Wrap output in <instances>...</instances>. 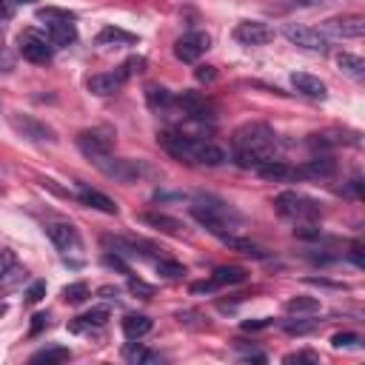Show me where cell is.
I'll use <instances>...</instances> for the list:
<instances>
[{"label": "cell", "instance_id": "cell-1", "mask_svg": "<svg viewBox=\"0 0 365 365\" xmlns=\"http://www.w3.org/2000/svg\"><path fill=\"white\" fill-rule=\"evenodd\" d=\"M277 134L265 123H246L234 132V163L240 168H260L274 160Z\"/></svg>", "mask_w": 365, "mask_h": 365}, {"label": "cell", "instance_id": "cell-2", "mask_svg": "<svg viewBox=\"0 0 365 365\" xmlns=\"http://www.w3.org/2000/svg\"><path fill=\"white\" fill-rule=\"evenodd\" d=\"M191 214H194V220H197L200 226H206V229H208L211 234H217V237L229 234L226 229H234V226L242 223L240 211H234V208H231L226 200H220V197H211V194H200V197L191 203Z\"/></svg>", "mask_w": 365, "mask_h": 365}, {"label": "cell", "instance_id": "cell-3", "mask_svg": "<svg viewBox=\"0 0 365 365\" xmlns=\"http://www.w3.org/2000/svg\"><path fill=\"white\" fill-rule=\"evenodd\" d=\"M106 177L117 180V183H137L140 177H154L157 172L145 163V160H126V157H112V154H103V157H94L91 160Z\"/></svg>", "mask_w": 365, "mask_h": 365}, {"label": "cell", "instance_id": "cell-4", "mask_svg": "<svg viewBox=\"0 0 365 365\" xmlns=\"http://www.w3.org/2000/svg\"><path fill=\"white\" fill-rule=\"evenodd\" d=\"M274 208H277V214L288 217V220H294V223H314L323 214L320 203L314 197H305L300 191H280L274 197Z\"/></svg>", "mask_w": 365, "mask_h": 365}, {"label": "cell", "instance_id": "cell-5", "mask_svg": "<svg viewBox=\"0 0 365 365\" xmlns=\"http://www.w3.org/2000/svg\"><path fill=\"white\" fill-rule=\"evenodd\" d=\"M143 66H145L143 57H132V60H126L123 66L114 69V71H103V75H94V78H89V91L97 94V97H112V94H117L120 89H123L126 80L134 75V71H140Z\"/></svg>", "mask_w": 365, "mask_h": 365}, {"label": "cell", "instance_id": "cell-6", "mask_svg": "<svg viewBox=\"0 0 365 365\" xmlns=\"http://www.w3.org/2000/svg\"><path fill=\"white\" fill-rule=\"evenodd\" d=\"M40 20H46V37L52 46H69L78 40V29L71 23V15L57 12V9H46L40 12Z\"/></svg>", "mask_w": 365, "mask_h": 365}, {"label": "cell", "instance_id": "cell-7", "mask_svg": "<svg viewBox=\"0 0 365 365\" xmlns=\"http://www.w3.org/2000/svg\"><path fill=\"white\" fill-rule=\"evenodd\" d=\"M283 37H285L291 46L305 48V52H320V55L328 52V37H326L320 29L303 26V23H285V26H283Z\"/></svg>", "mask_w": 365, "mask_h": 365}, {"label": "cell", "instance_id": "cell-8", "mask_svg": "<svg viewBox=\"0 0 365 365\" xmlns=\"http://www.w3.org/2000/svg\"><path fill=\"white\" fill-rule=\"evenodd\" d=\"M78 149L94 160V157H103V154H112L114 149V129L109 126H94V129H86L78 134Z\"/></svg>", "mask_w": 365, "mask_h": 365}, {"label": "cell", "instance_id": "cell-9", "mask_svg": "<svg viewBox=\"0 0 365 365\" xmlns=\"http://www.w3.org/2000/svg\"><path fill=\"white\" fill-rule=\"evenodd\" d=\"M157 140H160L163 149L172 154L175 160H180V163H194V157H197L200 140L186 134V132H160Z\"/></svg>", "mask_w": 365, "mask_h": 365}, {"label": "cell", "instance_id": "cell-10", "mask_svg": "<svg viewBox=\"0 0 365 365\" xmlns=\"http://www.w3.org/2000/svg\"><path fill=\"white\" fill-rule=\"evenodd\" d=\"M9 123H12V129L23 137V140H32V143H55L57 140V134H55V129L52 126H46V123H40V120H35V117H29V114H9Z\"/></svg>", "mask_w": 365, "mask_h": 365}, {"label": "cell", "instance_id": "cell-11", "mask_svg": "<svg viewBox=\"0 0 365 365\" xmlns=\"http://www.w3.org/2000/svg\"><path fill=\"white\" fill-rule=\"evenodd\" d=\"M211 48V37L206 32H188L175 43V55L183 63H197Z\"/></svg>", "mask_w": 365, "mask_h": 365}, {"label": "cell", "instance_id": "cell-12", "mask_svg": "<svg viewBox=\"0 0 365 365\" xmlns=\"http://www.w3.org/2000/svg\"><path fill=\"white\" fill-rule=\"evenodd\" d=\"M175 103L183 109V114H186V117L197 120V123H206V120H211V117H214V106L206 100V94H200V91L183 89V94H177V97H175Z\"/></svg>", "mask_w": 365, "mask_h": 365}, {"label": "cell", "instance_id": "cell-13", "mask_svg": "<svg viewBox=\"0 0 365 365\" xmlns=\"http://www.w3.org/2000/svg\"><path fill=\"white\" fill-rule=\"evenodd\" d=\"M17 46H20V55L26 60H32V63H48L52 60V43H48V37H43L32 29L20 35Z\"/></svg>", "mask_w": 365, "mask_h": 365}, {"label": "cell", "instance_id": "cell-14", "mask_svg": "<svg viewBox=\"0 0 365 365\" xmlns=\"http://www.w3.org/2000/svg\"><path fill=\"white\" fill-rule=\"evenodd\" d=\"M234 40L242 46H265L274 40V32L260 20H242L234 26Z\"/></svg>", "mask_w": 365, "mask_h": 365}, {"label": "cell", "instance_id": "cell-15", "mask_svg": "<svg viewBox=\"0 0 365 365\" xmlns=\"http://www.w3.org/2000/svg\"><path fill=\"white\" fill-rule=\"evenodd\" d=\"M46 237L55 242V246L69 254V251H78L80 249V237H78V229L71 223H48L46 226Z\"/></svg>", "mask_w": 365, "mask_h": 365}, {"label": "cell", "instance_id": "cell-16", "mask_svg": "<svg viewBox=\"0 0 365 365\" xmlns=\"http://www.w3.org/2000/svg\"><path fill=\"white\" fill-rule=\"evenodd\" d=\"M326 29L337 37H362L365 35V17L362 15H343V17H331L326 23Z\"/></svg>", "mask_w": 365, "mask_h": 365}, {"label": "cell", "instance_id": "cell-17", "mask_svg": "<svg viewBox=\"0 0 365 365\" xmlns=\"http://www.w3.org/2000/svg\"><path fill=\"white\" fill-rule=\"evenodd\" d=\"M291 83H294V89H297L300 94L311 97V100H326V97H328L326 83H323L320 78L308 75V71H294V75H291Z\"/></svg>", "mask_w": 365, "mask_h": 365}, {"label": "cell", "instance_id": "cell-18", "mask_svg": "<svg viewBox=\"0 0 365 365\" xmlns=\"http://www.w3.org/2000/svg\"><path fill=\"white\" fill-rule=\"evenodd\" d=\"M78 200L89 208H97V211H103V214H117V203L112 197H106L103 191H97V188H89V186H78Z\"/></svg>", "mask_w": 365, "mask_h": 365}, {"label": "cell", "instance_id": "cell-19", "mask_svg": "<svg viewBox=\"0 0 365 365\" xmlns=\"http://www.w3.org/2000/svg\"><path fill=\"white\" fill-rule=\"evenodd\" d=\"M140 223L152 226V229H157L163 234H175V237L186 234V226L177 220V217H168V214H160V211H145V214H140Z\"/></svg>", "mask_w": 365, "mask_h": 365}, {"label": "cell", "instance_id": "cell-20", "mask_svg": "<svg viewBox=\"0 0 365 365\" xmlns=\"http://www.w3.org/2000/svg\"><path fill=\"white\" fill-rule=\"evenodd\" d=\"M257 175L265 177V180H277V183H288V180H300V172L297 166H288L283 160H269L257 168Z\"/></svg>", "mask_w": 365, "mask_h": 365}, {"label": "cell", "instance_id": "cell-21", "mask_svg": "<svg viewBox=\"0 0 365 365\" xmlns=\"http://www.w3.org/2000/svg\"><path fill=\"white\" fill-rule=\"evenodd\" d=\"M297 172H300V180H320V177H331L337 172V163L334 157H314L303 166H297Z\"/></svg>", "mask_w": 365, "mask_h": 365}, {"label": "cell", "instance_id": "cell-22", "mask_svg": "<svg viewBox=\"0 0 365 365\" xmlns=\"http://www.w3.org/2000/svg\"><path fill=\"white\" fill-rule=\"evenodd\" d=\"M145 100H149V106L154 112H166V109L175 106V94L168 91L166 86H160V83H149V86H145Z\"/></svg>", "mask_w": 365, "mask_h": 365}, {"label": "cell", "instance_id": "cell-23", "mask_svg": "<svg viewBox=\"0 0 365 365\" xmlns=\"http://www.w3.org/2000/svg\"><path fill=\"white\" fill-rule=\"evenodd\" d=\"M229 249H234V251H240V254H246V257H254V260H265V249H260L257 242H251V240H246V237H234V234H223L220 237Z\"/></svg>", "mask_w": 365, "mask_h": 365}, {"label": "cell", "instance_id": "cell-24", "mask_svg": "<svg viewBox=\"0 0 365 365\" xmlns=\"http://www.w3.org/2000/svg\"><path fill=\"white\" fill-rule=\"evenodd\" d=\"M246 277H249V271L240 269V265H220V269H214L211 283L220 288V285H237V283H242Z\"/></svg>", "mask_w": 365, "mask_h": 365}, {"label": "cell", "instance_id": "cell-25", "mask_svg": "<svg viewBox=\"0 0 365 365\" xmlns=\"http://www.w3.org/2000/svg\"><path fill=\"white\" fill-rule=\"evenodd\" d=\"M229 160L226 149H220V145H214V143H203L197 145V157H194V163H203V166H223Z\"/></svg>", "mask_w": 365, "mask_h": 365}, {"label": "cell", "instance_id": "cell-26", "mask_svg": "<svg viewBox=\"0 0 365 365\" xmlns=\"http://www.w3.org/2000/svg\"><path fill=\"white\" fill-rule=\"evenodd\" d=\"M23 280H26V271H23L20 265L12 260L9 265H3V269H0V294H9V291H15Z\"/></svg>", "mask_w": 365, "mask_h": 365}, {"label": "cell", "instance_id": "cell-27", "mask_svg": "<svg viewBox=\"0 0 365 365\" xmlns=\"http://www.w3.org/2000/svg\"><path fill=\"white\" fill-rule=\"evenodd\" d=\"M152 331V320L145 317V314H129V317L123 320V334L129 339H140Z\"/></svg>", "mask_w": 365, "mask_h": 365}, {"label": "cell", "instance_id": "cell-28", "mask_svg": "<svg viewBox=\"0 0 365 365\" xmlns=\"http://www.w3.org/2000/svg\"><path fill=\"white\" fill-rule=\"evenodd\" d=\"M337 66L343 69L348 78H354V80H362L365 78V60L357 57V55H351V52H339L337 55Z\"/></svg>", "mask_w": 365, "mask_h": 365}, {"label": "cell", "instance_id": "cell-29", "mask_svg": "<svg viewBox=\"0 0 365 365\" xmlns=\"http://www.w3.org/2000/svg\"><path fill=\"white\" fill-rule=\"evenodd\" d=\"M109 323V311L106 308H91L89 314H83V317H78V323H71L69 328L71 331H83V328H100Z\"/></svg>", "mask_w": 365, "mask_h": 365}, {"label": "cell", "instance_id": "cell-30", "mask_svg": "<svg viewBox=\"0 0 365 365\" xmlns=\"http://www.w3.org/2000/svg\"><path fill=\"white\" fill-rule=\"evenodd\" d=\"M323 305H320V300L317 297H291L288 303H285V311L288 314H317Z\"/></svg>", "mask_w": 365, "mask_h": 365}, {"label": "cell", "instance_id": "cell-31", "mask_svg": "<svg viewBox=\"0 0 365 365\" xmlns=\"http://www.w3.org/2000/svg\"><path fill=\"white\" fill-rule=\"evenodd\" d=\"M134 40H137L134 35H129V32H123V29H114V26H106L100 35H97V46H114V43L129 46V43H134Z\"/></svg>", "mask_w": 365, "mask_h": 365}, {"label": "cell", "instance_id": "cell-32", "mask_svg": "<svg viewBox=\"0 0 365 365\" xmlns=\"http://www.w3.org/2000/svg\"><path fill=\"white\" fill-rule=\"evenodd\" d=\"M71 359V351L69 348H60V346H52V348H43L32 357V362H46V365H57V362H66Z\"/></svg>", "mask_w": 365, "mask_h": 365}, {"label": "cell", "instance_id": "cell-33", "mask_svg": "<svg viewBox=\"0 0 365 365\" xmlns=\"http://www.w3.org/2000/svg\"><path fill=\"white\" fill-rule=\"evenodd\" d=\"M126 359L137 362V365H143V362H163V357L157 351H149V348H143V346H129L126 348Z\"/></svg>", "mask_w": 365, "mask_h": 365}, {"label": "cell", "instance_id": "cell-34", "mask_svg": "<svg viewBox=\"0 0 365 365\" xmlns=\"http://www.w3.org/2000/svg\"><path fill=\"white\" fill-rule=\"evenodd\" d=\"M86 297H89V285H86V283H71V285H66V288H63V300H66V303H71V305L83 303Z\"/></svg>", "mask_w": 365, "mask_h": 365}, {"label": "cell", "instance_id": "cell-35", "mask_svg": "<svg viewBox=\"0 0 365 365\" xmlns=\"http://www.w3.org/2000/svg\"><path fill=\"white\" fill-rule=\"evenodd\" d=\"M177 320H180V326H186V328H197V331L208 328V320L203 317L200 311H180Z\"/></svg>", "mask_w": 365, "mask_h": 365}, {"label": "cell", "instance_id": "cell-36", "mask_svg": "<svg viewBox=\"0 0 365 365\" xmlns=\"http://www.w3.org/2000/svg\"><path fill=\"white\" fill-rule=\"evenodd\" d=\"M157 274L166 277V280H177L186 274V269L180 262H172V260H157Z\"/></svg>", "mask_w": 365, "mask_h": 365}, {"label": "cell", "instance_id": "cell-37", "mask_svg": "<svg viewBox=\"0 0 365 365\" xmlns=\"http://www.w3.org/2000/svg\"><path fill=\"white\" fill-rule=\"evenodd\" d=\"M283 328L288 334H308V331L317 328V320H285Z\"/></svg>", "mask_w": 365, "mask_h": 365}, {"label": "cell", "instance_id": "cell-38", "mask_svg": "<svg viewBox=\"0 0 365 365\" xmlns=\"http://www.w3.org/2000/svg\"><path fill=\"white\" fill-rule=\"evenodd\" d=\"M129 291H132V294H137V297H143V300H152L154 297V285L143 283L137 277H129Z\"/></svg>", "mask_w": 365, "mask_h": 365}, {"label": "cell", "instance_id": "cell-39", "mask_svg": "<svg viewBox=\"0 0 365 365\" xmlns=\"http://www.w3.org/2000/svg\"><path fill=\"white\" fill-rule=\"evenodd\" d=\"M331 346H334V348H354V346H359V337L351 334V331H346V334H334V337H331Z\"/></svg>", "mask_w": 365, "mask_h": 365}, {"label": "cell", "instance_id": "cell-40", "mask_svg": "<svg viewBox=\"0 0 365 365\" xmlns=\"http://www.w3.org/2000/svg\"><path fill=\"white\" fill-rule=\"evenodd\" d=\"M294 237H300V240H317L320 237V229L314 226V223H297Z\"/></svg>", "mask_w": 365, "mask_h": 365}, {"label": "cell", "instance_id": "cell-41", "mask_svg": "<svg viewBox=\"0 0 365 365\" xmlns=\"http://www.w3.org/2000/svg\"><path fill=\"white\" fill-rule=\"evenodd\" d=\"M43 297H46V283H40V280L32 283L29 291H26V303H40Z\"/></svg>", "mask_w": 365, "mask_h": 365}, {"label": "cell", "instance_id": "cell-42", "mask_svg": "<svg viewBox=\"0 0 365 365\" xmlns=\"http://www.w3.org/2000/svg\"><path fill=\"white\" fill-rule=\"evenodd\" d=\"M194 78H197L200 83H211L217 78V69L214 66H197V71H194Z\"/></svg>", "mask_w": 365, "mask_h": 365}, {"label": "cell", "instance_id": "cell-43", "mask_svg": "<svg viewBox=\"0 0 365 365\" xmlns=\"http://www.w3.org/2000/svg\"><path fill=\"white\" fill-rule=\"evenodd\" d=\"M271 323H274L271 317H260V320H246L242 328H246V331H260V328H269Z\"/></svg>", "mask_w": 365, "mask_h": 365}, {"label": "cell", "instance_id": "cell-44", "mask_svg": "<svg viewBox=\"0 0 365 365\" xmlns=\"http://www.w3.org/2000/svg\"><path fill=\"white\" fill-rule=\"evenodd\" d=\"M285 362H317V354H311V351H297V354H288Z\"/></svg>", "mask_w": 365, "mask_h": 365}, {"label": "cell", "instance_id": "cell-45", "mask_svg": "<svg viewBox=\"0 0 365 365\" xmlns=\"http://www.w3.org/2000/svg\"><path fill=\"white\" fill-rule=\"evenodd\" d=\"M43 328H48V314H35L32 317V334H40Z\"/></svg>", "mask_w": 365, "mask_h": 365}, {"label": "cell", "instance_id": "cell-46", "mask_svg": "<svg viewBox=\"0 0 365 365\" xmlns=\"http://www.w3.org/2000/svg\"><path fill=\"white\" fill-rule=\"evenodd\" d=\"M154 200H157V203H163V200H188V197H186L183 191H177V194H166V191H157V194H154Z\"/></svg>", "mask_w": 365, "mask_h": 365}, {"label": "cell", "instance_id": "cell-47", "mask_svg": "<svg viewBox=\"0 0 365 365\" xmlns=\"http://www.w3.org/2000/svg\"><path fill=\"white\" fill-rule=\"evenodd\" d=\"M351 260H354V265H359V269L365 265V257H362V246H359V242H354V246H351Z\"/></svg>", "mask_w": 365, "mask_h": 365}, {"label": "cell", "instance_id": "cell-48", "mask_svg": "<svg viewBox=\"0 0 365 365\" xmlns=\"http://www.w3.org/2000/svg\"><path fill=\"white\" fill-rule=\"evenodd\" d=\"M214 288H217V285H214L211 280H208V283H194V285H191L194 294H203V291H214Z\"/></svg>", "mask_w": 365, "mask_h": 365}, {"label": "cell", "instance_id": "cell-49", "mask_svg": "<svg viewBox=\"0 0 365 365\" xmlns=\"http://www.w3.org/2000/svg\"><path fill=\"white\" fill-rule=\"evenodd\" d=\"M0 17H12V6H9V0H0Z\"/></svg>", "mask_w": 365, "mask_h": 365}, {"label": "cell", "instance_id": "cell-50", "mask_svg": "<svg viewBox=\"0 0 365 365\" xmlns=\"http://www.w3.org/2000/svg\"><path fill=\"white\" fill-rule=\"evenodd\" d=\"M12 3H23V6H32L35 0H12Z\"/></svg>", "mask_w": 365, "mask_h": 365}]
</instances>
